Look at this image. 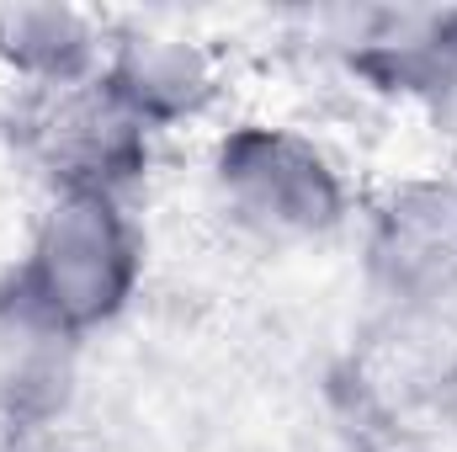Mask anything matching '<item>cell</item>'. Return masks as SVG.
I'll list each match as a JSON object with an SVG mask.
<instances>
[{"label": "cell", "mask_w": 457, "mask_h": 452, "mask_svg": "<svg viewBox=\"0 0 457 452\" xmlns=\"http://www.w3.org/2000/svg\"><path fill=\"white\" fill-rule=\"evenodd\" d=\"M102 86L128 107L144 133L181 128L203 117L219 96V70L208 48L170 32H122L102 54Z\"/></svg>", "instance_id": "obj_6"}, {"label": "cell", "mask_w": 457, "mask_h": 452, "mask_svg": "<svg viewBox=\"0 0 457 452\" xmlns=\"http://www.w3.org/2000/svg\"><path fill=\"white\" fill-rule=\"evenodd\" d=\"M345 389H351L356 410L378 421L388 448H420L410 437L442 426L457 410L453 314L388 309V320L351 356V383Z\"/></svg>", "instance_id": "obj_4"}, {"label": "cell", "mask_w": 457, "mask_h": 452, "mask_svg": "<svg viewBox=\"0 0 457 452\" xmlns=\"http://www.w3.org/2000/svg\"><path fill=\"white\" fill-rule=\"evenodd\" d=\"M107 43L70 5H0V59L32 86H75L102 75Z\"/></svg>", "instance_id": "obj_7"}, {"label": "cell", "mask_w": 457, "mask_h": 452, "mask_svg": "<svg viewBox=\"0 0 457 452\" xmlns=\"http://www.w3.org/2000/svg\"><path fill=\"white\" fill-rule=\"evenodd\" d=\"M16 144L54 192H128L149 160V133L102 86H32L16 107Z\"/></svg>", "instance_id": "obj_3"}, {"label": "cell", "mask_w": 457, "mask_h": 452, "mask_svg": "<svg viewBox=\"0 0 457 452\" xmlns=\"http://www.w3.org/2000/svg\"><path fill=\"white\" fill-rule=\"evenodd\" d=\"M367 277L388 309L453 314L457 304V181H399L367 224Z\"/></svg>", "instance_id": "obj_5"}, {"label": "cell", "mask_w": 457, "mask_h": 452, "mask_svg": "<svg viewBox=\"0 0 457 452\" xmlns=\"http://www.w3.org/2000/svg\"><path fill=\"white\" fill-rule=\"evenodd\" d=\"M383 452H426V448H383Z\"/></svg>", "instance_id": "obj_8"}, {"label": "cell", "mask_w": 457, "mask_h": 452, "mask_svg": "<svg viewBox=\"0 0 457 452\" xmlns=\"http://www.w3.org/2000/svg\"><path fill=\"white\" fill-rule=\"evenodd\" d=\"M138 272L144 245L122 192H54L0 304L75 346L133 304Z\"/></svg>", "instance_id": "obj_1"}, {"label": "cell", "mask_w": 457, "mask_h": 452, "mask_svg": "<svg viewBox=\"0 0 457 452\" xmlns=\"http://www.w3.org/2000/svg\"><path fill=\"white\" fill-rule=\"evenodd\" d=\"M213 192L239 229L277 245L325 239L351 213L341 165L309 133L271 122H245L219 138Z\"/></svg>", "instance_id": "obj_2"}]
</instances>
